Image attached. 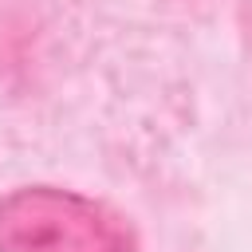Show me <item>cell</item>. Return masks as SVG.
Instances as JSON below:
<instances>
[{
	"instance_id": "cell-1",
	"label": "cell",
	"mask_w": 252,
	"mask_h": 252,
	"mask_svg": "<svg viewBox=\"0 0 252 252\" xmlns=\"http://www.w3.org/2000/svg\"><path fill=\"white\" fill-rule=\"evenodd\" d=\"M0 252H138V236L94 197L28 185L0 197Z\"/></svg>"
}]
</instances>
